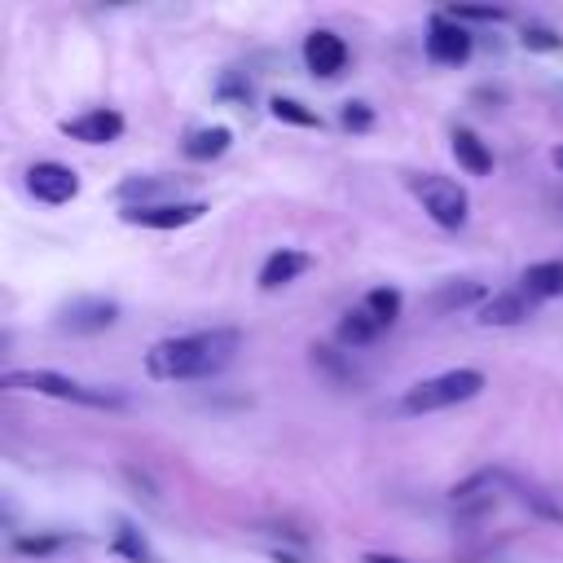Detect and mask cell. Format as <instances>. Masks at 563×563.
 Masks as SVG:
<instances>
[{
	"label": "cell",
	"mask_w": 563,
	"mask_h": 563,
	"mask_svg": "<svg viewBox=\"0 0 563 563\" xmlns=\"http://www.w3.org/2000/svg\"><path fill=\"white\" fill-rule=\"evenodd\" d=\"M242 347V334L233 325H211L194 334L163 339L145 352V374L158 383H189V378H211L220 374Z\"/></svg>",
	"instance_id": "obj_1"
},
{
	"label": "cell",
	"mask_w": 563,
	"mask_h": 563,
	"mask_svg": "<svg viewBox=\"0 0 563 563\" xmlns=\"http://www.w3.org/2000/svg\"><path fill=\"white\" fill-rule=\"evenodd\" d=\"M4 387L13 391H35V396H53V400H70V405H88V409H123V391L114 387H92L79 378H66L57 369H4L0 374Z\"/></svg>",
	"instance_id": "obj_2"
},
{
	"label": "cell",
	"mask_w": 563,
	"mask_h": 563,
	"mask_svg": "<svg viewBox=\"0 0 563 563\" xmlns=\"http://www.w3.org/2000/svg\"><path fill=\"white\" fill-rule=\"evenodd\" d=\"M479 391H484V374L479 369H444V374H431V378L413 383L400 396V409L405 413H435V409L462 405V400H471Z\"/></svg>",
	"instance_id": "obj_3"
},
{
	"label": "cell",
	"mask_w": 563,
	"mask_h": 563,
	"mask_svg": "<svg viewBox=\"0 0 563 563\" xmlns=\"http://www.w3.org/2000/svg\"><path fill=\"white\" fill-rule=\"evenodd\" d=\"M409 189H413V198L422 202V211H427L440 229H462V224H466L471 198H466V189H462L453 176L422 172V176H409Z\"/></svg>",
	"instance_id": "obj_4"
},
{
	"label": "cell",
	"mask_w": 563,
	"mask_h": 563,
	"mask_svg": "<svg viewBox=\"0 0 563 563\" xmlns=\"http://www.w3.org/2000/svg\"><path fill=\"white\" fill-rule=\"evenodd\" d=\"M119 321V303L106 299V295H84V299H70L57 308V330L62 334H101Z\"/></svg>",
	"instance_id": "obj_5"
},
{
	"label": "cell",
	"mask_w": 563,
	"mask_h": 563,
	"mask_svg": "<svg viewBox=\"0 0 563 563\" xmlns=\"http://www.w3.org/2000/svg\"><path fill=\"white\" fill-rule=\"evenodd\" d=\"M26 189H31V198H40L44 207H62V202H70V198L79 194V176H75L66 163L44 158V163H31V167H26Z\"/></svg>",
	"instance_id": "obj_6"
},
{
	"label": "cell",
	"mask_w": 563,
	"mask_h": 563,
	"mask_svg": "<svg viewBox=\"0 0 563 563\" xmlns=\"http://www.w3.org/2000/svg\"><path fill=\"white\" fill-rule=\"evenodd\" d=\"M427 57L435 66H462L471 57V31L462 22H453L449 13H435L427 26Z\"/></svg>",
	"instance_id": "obj_7"
},
{
	"label": "cell",
	"mask_w": 563,
	"mask_h": 563,
	"mask_svg": "<svg viewBox=\"0 0 563 563\" xmlns=\"http://www.w3.org/2000/svg\"><path fill=\"white\" fill-rule=\"evenodd\" d=\"M202 211H207V202L202 198H180V202H158V207H123L119 216L128 220V224H141V229H185V224H194V220H202Z\"/></svg>",
	"instance_id": "obj_8"
},
{
	"label": "cell",
	"mask_w": 563,
	"mask_h": 563,
	"mask_svg": "<svg viewBox=\"0 0 563 563\" xmlns=\"http://www.w3.org/2000/svg\"><path fill=\"white\" fill-rule=\"evenodd\" d=\"M62 132L75 136V141H84V145H110V141L123 136V114L110 110V106H97V110H84V114L66 119Z\"/></svg>",
	"instance_id": "obj_9"
},
{
	"label": "cell",
	"mask_w": 563,
	"mask_h": 563,
	"mask_svg": "<svg viewBox=\"0 0 563 563\" xmlns=\"http://www.w3.org/2000/svg\"><path fill=\"white\" fill-rule=\"evenodd\" d=\"M303 62H308L312 75L334 79V75L347 66V44H343V35H334V31H325V26L308 31V40H303Z\"/></svg>",
	"instance_id": "obj_10"
},
{
	"label": "cell",
	"mask_w": 563,
	"mask_h": 563,
	"mask_svg": "<svg viewBox=\"0 0 563 563\" xmlns=\"http://www.w3.org/2000/svg\"><path fill=\"white\" fill-rule=\"evenodd\" d=\"M532 303H537V299H532L523 286H515V290H497L493 299L479 303L475 321H479V325H519V321L532 317Z\"/></svg>",
	"instance_id": "obj_11"
},
{
	"label": "cell",
	"mask_w": 563,
	"mask_h": 563,
	"mask_svg": "<svg viewBox=\"0 0 563 563\" xmlns=\"http://www.w3.org/2000/svg\"><path fill=\"white\" fill-rule=\"evenodd\" d=\"M308 255L303 251H295V246H282V251H273L268 260H264V268H260V286L264 290H277V286H286V282H295L299 273H308Z\"/></svg>",
	"instance_id": "obj_12"
},
{
	"label": "cell",
	"mask_w": 563,
	"mask_h": 563,
	"mask_svg": "<svg viewBox=\"0 0 563 563\" xmlns=\"http://www.w3.org/2000/svg\"><path fill=\"white\" fill-rule=\"evenodd\" d=\"M519 286L532 295V299H554L563 295V260H541V264H528Z\"/></svg>",
	"instance_id": "obj_13"
},
{
	"label": "cell",
	"mask_w": 563,
	"mask_h": 563,
	"mask_svg": "<svg viewBox=\"0 0 563 563\" xmlns=\"http://www.w3.org/2000/svg\"><path fill=\"white\" fill-rule=\"evenodd\" d=\"M233 145V132L229 128H194L189 136H185V158H194V163H211V158H220L224 150Z\"/></svg>",
	"instance_id": "obj_14"
},
{
	"label": "cell",
	"mask_w": 563,
	"mask_h": 563,
	"mask_svg": "<svg viewBox=\"0 0 563 563\" xmlns=\"http://www.w3.org/2000/svg\"><path fill=\"white\" fill-rule=\"evenodd\" d=\"M453 158H457L471 176H488V172H493V154H488V145H484L471 128H453Z\"/></svg>",
	"instance_id": "obj_15"
},
{
	"label": "cell",
	"mask_w": 563,
	"mask_h": 563,
	"mask_svg": "<svg viewBox=\"0 0 563 563\" xmlns=\"http://www.w3.org/2000/svg\"><path fill=\"white\" fill-rule=\"evenodd\" d=\"M383 334V325L365 312V308H352V312H343V321H339V339L347 343V347H365V343H374Z\"/></svg>",
	"instance_id": "obj_16"
},
{
	"label": "cell",
	"mask_w": 563,
	"mask_h": 563,
	"mask_svg": "<svg viewBox=\"0 0 563 563\" xmlns=\"http://www.w3.org/2000/svg\"><path fill=\"white\" fill-rule=\"evenodd\" d=\"M400 303H405V299H400V290H391V286H374V290L365 295V303H361V308H365V312L387 330V325L400 317Z\"/></svg>",
	"instance_id": "obj_17"
},
{
	"label": "cell",
	"mask_w": 563,
	"mask_h": 563,
	"mask_svg": "<svg viewBox=\"0 0 563 563\" xmlns=\"http://www.w3.org/2000/svg\"><path fill=\"white\" fill-rule=\"evenodd\" d=\"M114 550H119L123 559H132V563H154L150 541H145L141 528H132V523H119V528H114Z\"/></svg>",
	"instance_id": "obj_18"
},
{
	"label": "cell",
	"mask_w": 563,
	"mask_h": 563,
	"mask_svg": "<svg viewBox=\"0 0 563 563\" xmlns=\"http://www.w3.org/2000/svg\"><path fill=\"white\" fill-rule=\"evenodd\" d=\"M273 119H282V123H299V128H321V119H317V110H308L303 101H295V97H273Z\"/></svg>",
	"instance_id": "obj_19"
},
{
	"label": "cell",
	"mask_w": 563,
	"mask_h": 563,
	"mask_svg": "<svg viewBox=\"0 0 563 563\" xmlns=\"http://www.w3.org/2000/svg\"><path fill=\"white\" fill-rule=\"evenodd\" d=\"M312 365H317V369H325L334 383H352V378H356V374H352V365H347L334 347H312Z\"/></svg>",
	"instance_id": "obj_20"
},
{
	"label": "cell",
	"mask_w": 563,
	"mask_h": 563,
	"mask_svg": "<svg viewBox=\"0 0 563 563\" xmlns=\"http://www.w3.org/2000/svg\"><path fill=\"white\" fill-rule=\"evenodd\" d=\"M471 299H479V286H475V282H462V286L449 282V286L435 295V308L449 312V308H462V303H471Z\"/></svg>",
	"instance_id": "obj_21"
},
{
	"label": "cell",
	"mask_w": 563,
	"mask_h": 563,
	"mask_svg": "<svg viewBox=\"0 0 563 563\" xmlns=\"http://www.w3.org/2000/svg\"><path fill=\"white\" fill-rule=\"evenodd\" d=\"M449 18H453V22H501L506 9H488V4H453Z\"/></svg>",
	"instance_id": "obj_22"
},
{
	"label": "cell",
	"mask_w": 563,
	"mask_h": 563,
	"mask_svg": "<svg viewBox=\"0 0 563 563\" xmlns=\"http://www.w3.org/2000/svg\"><path fill=\"white\" fill-rule=\"evenodd\" d=\"M523 48H537V53H559V48H563V35H554L550 26H523Z\"/></svg>",
	"instance_id": "obj_23"
},
{
	"label": "cell",
	"mask_w": 563,
	"mask_h": 563,
	"mask_svg": "<svg viewBox=\"0 0 563 563\" xmlns=\"http://www.w3.org/2000/svg\"><path fill=\"white\" fill-rule=\"evenodd\" d=\"M339 119H343V128H347V132H365V128L374 123V110H369L365 101H347Z\"/></svg>",
	"instance_id": "obj_24"
},
{
	"label": "cell",
	"mask_w": 563,
	"mask_h": 563,
	"mask_svg": "<svg viewBox=\"0 0 563 563\" xmlns=\"http://www.w3.org/2000/svg\"><path fill=\"white\" fill-rule=\"evenodd\" d=\"M57 545H62V537H18V541H13L18 554H48V550H57Z\"/></svg>",
	"instance_id": "obj_25"
},
{
	"label": "cell",
	"mask_w": 563,
	"mask_h": 563,
	"mask_svg": "<svg viewBox=\"0 0 563 563\" xmlns=\"http://www.w3.org/2000/svg\"><path fill=\"white\" fill-rule=\"evenodd\" d=\"M220 97H238V101H251V84H242L238 75H224V79H220Z\"/></svg>",
	"instance_id": "obj_26"
},
{
	"label": "cell",
	"mask_w": 563,
	"mask_h": 563,
	"mask_svg": "<svg viewBox=\"0 0 563 563\" xmlns=\"http://www.w3.org/2000/svg\"><path fill=\"white\" fill-rule=\"evenodd\" d=\"M361 563H409V559H400V554H383V550H369Z\"/></svg>",
	"instance_id": "obj_27"
},
{
	"label": "cell",
	"mask_w": 563,
	"mask_h": 563,
	"mask_svg": "<svg viewBox=\"0 0 563 563\" xmlns=\"http://www.w3.org/2000/svg\"><path fill=\"white\" fill-rule=\"evenodd\" d=\"M550 163H554V167L563 172V145H559V150H550Z\"/></svg>",
	"instance_id": "obj_28"
}]
</instances>
